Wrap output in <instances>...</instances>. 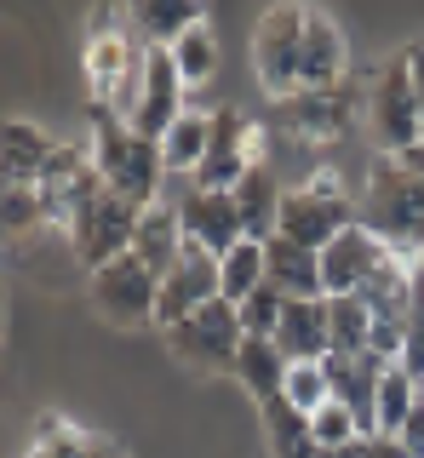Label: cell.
Returning <instances> with one entry per match:
<instances>
[{"label":"cell","instance_id":"cell-30","mask_svg":"<svg viewBox=\"0 0 424 458\" xmlns=\"http://www.w3.org/2000/svg\"><path fill=\"white\" fill-rule=\"evenodd\" d=\"M287 304H293V298L281 293V286L264 281L252 298H242V304H235V310H242V333H247V338H276V327H281V315H287Z\"/></svg>","mask_w":424,"mask_h":458},{"label":"cell","instance_id":"cell-9","mask_svg":"<svg viewBox=\"0 0 424 458\" xmlns=\"http://www.w3.org/2000/svg\"><path fill=\"white\" fill-rule=\"evenodd\" d=\"M183 75H178V64H173V52L166 47H149L144 52V81H138V104L132 114H126V132H138V138H149V143H161L166 138V126L183 114Z\"/></svg>","mask_w":424,"mask_h":458},{"label":"cell","instance_id":"cell-27","mask_svg":"<svg viewBox=\"0 0 424 458\" xmlns=\"http://www.w3.org/2000/svg\"><path fill=\"white\" fill-rule=\"evenodd\" d=\"M327 338H333V355H361L367 338H373V310L356 293L327 298Z\"/></svg>","mask_w":424,"mask_h":458},{"label":"cell","instance_id":"cell-39","mask_svg":"<svg viewBox=\"0 0 424 458\" xmlns=\"http://www.w3.org/2000/svg\"><path fill=\"white\" fill-rule=\"evenodd\" d=\"M395 161H402L407 172H413V178L424 183V143H419V149H407V155H395Z\"/></svg>","mask_w":424,"mask_h":458},{"label":"cell","instance_id":"cell-20","mask_svg":"<svg viewBox=\"0 0 424 458\" xmlns=\"http://www.w3.org/2000/svg\"><path fill=\"white\" fill-rule=\"evenodd\" d=\"M201 23H212V12L190 6V0H144V6H126V29H132L144 47H178V40Z\"/></svg>","mask_w":424,"mask_h":458},{"label":"cell","instance_id":"cell-37","mask_svg":"<svg viewBox=\"0 0 424 458\" xmlns=\"http://www.w3.org/2000/svg\"><path fill=\"white\" fill-rule=\"evenodd\" d=\"M367 458H413L395 436H367Z\"/></svg>","mask_w":424,"mask_h":458},{"label":"cell","instance_id":"cell-13","mask_svg":"<svg viewBox=\"0 0 424 458\" xmlns=\"http://www.w3.org/2000/svg\"><path fill=\"white\" fill-rule=\"evenodd\" d=\"M385 361L378 355H327V384H333V401L350 407V419L361 424V436H373V412H378V384H385Z\"/></svg>","mask_w":424,"mask_h":458},{"label":"cell","instance_id":"cell-15","mask_svg":"<svg viewBox=\"0 0 424 458\" xmlns=\"http://www.w3.org/2000/svg\"><path fill=\"white\" fill-rule=\"evenodd\" d=\"M52 149H58V143L40 132L35 121L0 114V178H6V190H35L47 161H52Z\"/></svg>","mask_w":424,"mask_h":458},{"label":"cell","instance_id":"cell-11","mask_svg":"<svg viewBox=\"0 0 424 458\" xmlns=\"http://www.w3.org/2000/svg\"><path fill=\"white\" fill-rule=\"evenodd\" d=\"M132 229H138V207H126L121 195H104L87 218H75L69 241H75V252H81L87 269H104V264H115V258L132 252Z\"/></svg>","mask_w":424,"mask_h":458},{"label":"cell","instance_id":"cell-21","mask_svg":"<svg viewBox=\"0 0 424 458\" xmlns=\"http://www.w3.org/2000/svg\"><path fill=\"white\" fill-rule=\"evenodd\" d=\"M281 183L270 166H252L242 183H235V212H242V229L247 241H270L276 235V218H281Z\"/></svg>","mask_w":424,"mask_h":458},{"label":"cell","instance_id":"cell-29","mask_svg":"<svg viewBox=\"0 0 424 458\" xmlns=\"http://www.w3.org/2000/svg\"><path fill=\"white\" fill-rule=\"evenodd\" d=\"M23 458H98V441L81 436V429L64 424V419H40V429H35V441H30Z\"/></svg>","mask_w":424,"mask_h":458},{"label":"cell","instance_id":"cell-22","mask_svg":"<svg viewBox=\"0 0 424 458\" xmlns=\"http://www.w3.org/2000/svg\"><path fill=\"white\" fill-rule=\"evenodd\" d=\"M235 378H242V390L252 401H270L281 395V384H287V355L276 350V338H242V350H235Z\"/></svg>","mask_w":424,"mask_h":458},{"label":"cell","instance_id":"cell-16","mask_svg":"<svg viewBox=\"0 0 424 458\" xmlns=\"http://www.w3.org/2000/svg\"><path fill=\"white\" fill-rule=\"evenodd\" d=\"M183 224H178V200H155V207L138 212V229H132V258L155 276H166V269L183 258Z\"/></svg>","mask_w":424,"mask_h":458},{"label":"cell","instance_id":"cell-6","mask_svg":"<svg viewBox=\"0 0 424 458\" xmlns=\"http://www.w3.org/2000/svg\"><path fill=\"white\" fill-rule=\"evenodd\" d=\"M361 114H367V86L338 81V86H321V92H293L281 104V126L299 143H338L356 132Z\"/></svg>","mask_w":424,"mask_h":458},{"label":"cell","instance_id":"cell-12","mask_svg":"<svg viewBox=\"0 0 424 458\" xmlns=\"http://www.w3.org/2000/svg\"><path fill=\"white\" fill-rule=\"evenodd\" d=\"M178 224H183V241L212 252V258H224L235 241H247L242 212H235V195H218V190H190L178 200Z\"/></svg>","mask_w":424,"mask_h":458},{"label":"cell","instance_id":"cell-38","mask_svg":"<svg viewBox=\"0 0 424 458\" xmlns=\"http://www.w3.org/2000/svg\"><path fill=\"white\" fill-rule=\"evenodd\" d=\"M316 458H367V436L350 441V447H316Z\"/></svg>","mask_w":424,"mask_h":458},{"label":"cell","instance_id":"cell-14","mask_svg":"<svg viewBox=\"0 0 424 458\" xmlns=\"http://www.w3.org/2000/svg\"><path fill=\"white\" fill-rule=\"evenodd\" d=\"M385 258H390V252L378 247V241L367 235L361 224H350L344 235H338L333 247L321 252V286H327V298H350V293H361L367 276H373Z\"/></svg>","mask_w":424,"mask_h":458},{"label":"cell","instance_id":"cell-5","mask_svg":"<svg viewBox=\"0 0 424 458\" xmlns=\"http://www.w3.org/2000/svg\"><path fill=\"white\" fill-rule=\"evenodd\" d=\"M252 69L276 104L304 92V6H293V0L264 6L259 29H252Z\"/></svg>","mask_w":424,"mask_h":458},{"label":"cell","instance_id":"cell-10","mask_svg":"<svg viewBox=\"0 0 424 458\" xmlns=\"http://www.w3.org/2000/svg\"><path fill=\"white\" fill-rule=\"evenodd\" d=\"M218 298V258L201 247H183V258L161 276V298H155V327H178L190 321L201 304Z\"/></svg>","mask_w":424,"mask_h":458},{"label":"cell","instance_id":"cell-7","mask_svg":"<svg viewBox=\"0 0 424 458\" xmlns=\"http://www.w3.org/2000/svg\"><path fill=\"white\" fill-rule=\"evenodd\" d=\"M155 298H161V276L144 269L132 252L115 258V264H104V269H92V304H98L104 321H115V327L155 321Z\"/></svg>","mask_w":424,"mask_h":458},{"label":"cell","instance_id":"cell-1","mask_svg":"<svg viewBox=\"0 0 424 458\" xmlns=\"http://www.w3.org/2000/svg\"><path fill=\"white\" fill-rule=\"evenodd\" d=\"M356 224L407 264L424 258V183L395 155H373V166H367L356 190Z\"/></svg>","mask_w":424,"mask_h":458},{"label":"cell","instance_id":"cell-4","mask_svg":"<svg viewBox=\"0 0 424 458\" xmlns=\"http://www.w3.org/2000/svg\"><path fill=\"white\" fill-rule=\"evenodd\" d=\"M367 132H373L378 155H407L424 143V121H419V92H413V69L407 52H395L378 64L373 86H367Z\"/></svg>","mask_w":424,"mask_h":458},{"label":"cell","instance_id":"cell-34","mask_svg":"<svg viewBox=\"0 0 424 458\" xmlns=\"http://www.w3.org/2000/svg\"><path fill=\"white\" fill-rule=\"evenodd\" d=\"M395 367H407L424 384V286L413 298V315H407V338H402V361H395Z\"/></svg>","mask_w":424,"mask_h":458},{"label":"cell","instance_id":"cell-35","mask_svg":"<svg viewBox=\"0 0 424 458\" xmlns=\"http://www.w3.org/2000/svg\"><path fill=\"white\" fill-rule=\"evenodd\" d=\"M395 441H402V447L413 453V458H424V401H419V407H413V419L402 424V436H395Z\"/></svg>","mask_w":424,"mask_h":458},{"label":"cell","instance_id":"cell-33","mask_svg":"<svg viewBox=\"0 0 424 458\" xmlns=\"http://www.w3.org/2000/svg\"><path fill=\"white\" fill-rule=\"evenodd\" d=\"M40 218H47V212H40L35 190H6V195H0V235H18V229H30Z\"/></svg>","mask_w":424,"mask_h":458},{"label":"cell","instance_id":"cell-23","mask_svg":"<svg viewBox=\"0 0 424 458\" xmlns=\"http://www.w3.org/2000/svg\"><path fill=\"white\" fill-rule=\"evenodd\" d=\"M259 419H264V441H270V453H276V458H316L310 412H299L287 395L259 401Z\"/></svg>","mask_w":424,"mask_h":458},{"label":"cell","instance_id":"cell-2","mask_svg":"<svg viewBox=\"0 0 424 458\" xmlns=\"http://www.w3.org/2000/svg\"><path fill=\"white\" fill-rule=\"evenodd\" d=\"M92 166L104 172L109 195H121L126 207H155L161 195V178H166V161H161V143L126 132V126L115 121V114H98L92 126Z\"/></svg>","mask_w":424,"mask_h":458},{"label":"cell","instance_id":"cell-18","mask_svg":"<svg viewBox=\"0 0 424 458\" xmlns=\"http://www.w3.org/2000/svg\"><path fill=\"white\" fill-rule=\"evenodd\" d=\"M276 350L287 355V367L327 361V355H333V338H327V298L287 304V315H281V327H276Z\"/></svg>","mask_w":424,"mask_h":458},{"label":"cell","instance_id":"cell-8","mask_svg":"<svg viewBox=\"0 0 424 458\" xmlns=\"http://www.w3.org/2000/svg\"><path fill=\"white\" fill-rule=\"evenodd\" d=\"M242 310L230 304V298H212L190 315V321L166 327V344L183 355V361L195 367H235V350H242Z\"/></svg>","mask_w":424,"mask_h":458},{"label":"cell","instance_id":"cell-28","mask_svg":"<svg viewBox=\"0 0 424 458\" xmlns=\"http://www.w3.org/2000/svg\"><path fill=\"white\" fill-rule=\"evenodd\" d=\"M166 52H173L183 86H207L212 75H218V35H212V23L190 29V35H183L178 47H166Z\"/></svg>","mask_w":424,"mask_h":458},{"label":"cell","instance_id":"cell-24","mask_svg":"<svg viewBox=\"0 0 424 458\" xmlns=\"http://www.w3.org/2000/svg\"><path fill=\"white\" fill-rule=\"evenodd\" d=\"M207 143H212V114L183 109L178 121L166 126V138H161V161H166V172H190V178H195V166L207 161Z\"/></svg>","mask_w":424,"mask_h":458},{"label":"cell","instance_id":"cell-19","mask_svg":"<svg viewBox=\"0 0 424 458\" xmlns=\"http://www.w3.org/2000/svg\"><path fill=\"white\" fill-rule=\"evenodd\" d=\"M264 269H270V286H281L293 304L327 298V286H321V252L293 247L287 235H270V241H264Z\"/></svg>","mask_w":424,"mask_h":458},{"label":"cell","instance_id":"cell-26","mask_svg":"<svg viewBox=\"0 0 424 458\" xmlns=\"http://www.w3.org/2000/svg\"><path fill=\"white\" fill-rule=\"evenodd\" d=\"M419 407V378L407 367H390L378 384V412H373V436H402V424Z\"/></svg>","mask_w":424,"mask_h":458},{"label":"cell","instance_id":"cell-32","mask_svg":"<svg viewBox=\"0 0 424 458\" xmlns=\"http://www.w3.org/2000/svg\"><path fill=\"white\" fill-rule=\"evenodd\" d=\"M310 436H316V447H350V441H361V424L350 419V407L327 401L321 412H310Z\"/></svg>","mask_w":424,"mask_h":458},{"label":"cell","instance_id":"cell-25","mask_svg":"<svg viewBox=\"0 0 424 458\" xmlns=\"http://www.w3.org/2000/svg\"><path fill=\"white\" fill-rule=\"evenodd\" d=\"M264 281H270V269H264V241H235V247L218 258V298H230V304L252 298Z\"/></svg>","mask_w":424,"mask_h":458},{"label":"cell","instance_id":"cell-40","mask_svg":"<svg viewBox=\"0 0 424 458\" xmlns=\"http://www.w3.org/2000/svg\"><path fill=\"white\" fill-rule=\"evenodd\" d=\"M98 458H126L121 447H109V441H98Z\"/></svg>","mask_w":424,"mask_h":458},{"label":"cell","instance_id":"cell-17","mask_svg":"<svg viewBox=\"0 0 424 458\" xmlns=\"http://www.w3.org/2000/svg\"><path fill=\"white\" fill-rule=\"evenodd\" d=\"M350 69L344 35L321 6H304V92H321V86H338Z\"/></svg>","mask_w":424,"mask_h":458},{"label":"cell","instance_id":"cell-3","mask_svg":"<svg viewBox=\"0 0 424 458\" xmlns=\"http://www.w3.org/2000/svg\"><path fill=\"white\" fill-rule=\"evenodd\" d=\"M356 224V200L350 190L333 178V172H316L310 183L281 195V218H276V235H287L293 247H310V252H327L344 229Z\"/></svg>","mask_w":424,"mask_h":458},{"label":"cell","instance_id":"cell-31","mask_svg":"<svg viewBox=\"0 0 424 458\" xmlns=\"http://www.w3.org/2000/svg\"><path fill=\"white\" fill-rule=\"evenodd\" d=\"M281 395L293 401L299 412H321L333 401V384H327V361H304L287 372V384H281Z\"/></svg>","mask_w":424,"mask_h":458},{"label":"cell","instance_id":"cell-36","mask_svg":"<svg viewBox=\"0 0 424 458\" xmlns=\"http://www.w3.org/2000/svg\"><path fill=\"white\" fill-rule=\"evenodd\" d=\"M407 69H413V92H419V121H424V40L407 47Z\"/></svg>","mask_w":424,"mask_h":458}]
</instances>
